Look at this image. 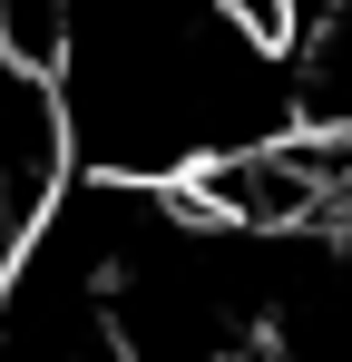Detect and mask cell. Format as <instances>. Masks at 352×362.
I'll return each instance as SVG.
<instances>
[{"mask_svg": "<svg viewBox=\"0 0 352 362\" xmlns=\"http://www.w3.org/2000/svg\"><path fill=\"white\" fill-rule=\"evenodd\" d=\"M10 264H20V245H10V235H0V284H10Z\"/></svg>", "mask_w": 352, "mask_h": 362, "instance_id": "2", "label": "cell"}, {"mask_svg": "<svg viewBox=\"0 0 352 362\" xmlns=\"http://www.w3.org/2000/svg\"><path fill=\"white\" fill-rule=\"evenodd\" d=\"M352 0H264V40H274V49H303V40H313V30H323V20H343Z\"/></svg>", "mask_w": 352, "mask_h": 362, "instance_id": "1", "label": "cell"}]
</instances>
